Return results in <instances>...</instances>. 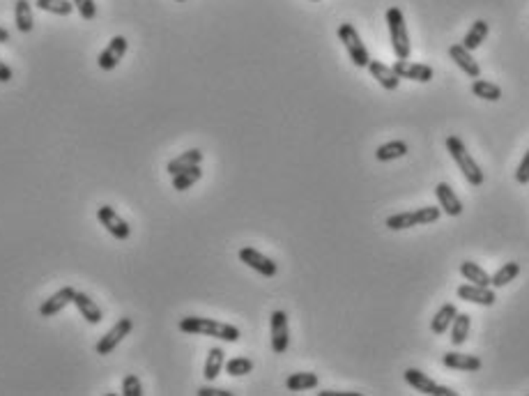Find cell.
I'll return each mask as SVG.
<instances>
[{"mask_svg":"<svg viewBox=\"0 0 529 396\" xmlns=\"http://www.w3.org/2000/svg\"><path fill=\"white\" fill-rule=\"evenodd\" d=\"M469 327H472V316L469 314H458L451 323V343L454 346H463L467 341Z\"/></svg>","mask_w":529,"mask_h":396,"instance_id":"obj_28","label":"cell"},{"mask_svg":"<svg viewBox=\"0 0 529 396\" xmlns=\"http://www.w3.org/2000/svg\"><path fill=\"white\" fill-rule=\"evenodd\" d=\"M226 373L233 375V378H240V375H247L253 371V362L249 360V357H233V360L226 362Z\"/></svg>","mask_w":529,"mask_h":396,"instance_id":"obj_33","label":"cell"},{"mask_svg":"<svg viewBox=\"0 0 529 396\" xmlns=\"http://www.w3.org/2000/svg\"><path fill=\"white\" fill-rule=\"evenodd\" d=\"M515 182L518 185H529V148L525 152L523 161L518 164V168H515Z\"/></svg>","mask_w":529,"mask_h":396,"instance_id":"obj_37","label":"cell"},{"mask_svg":"<svg viewBox=\"0 0 529 396\" xmlns=\"http://www.w3.org/2000/svg\"><path fill=\"white\" fill-rule=\"evenodd\" d=\"M520 274V263H515V260H508V263H504L502 267L497 269V272L491 277V286L493 288H502L506 284L515 282V277Z\"/></svg>","mask_w":529,"mask_h":396,"instance_id":"obj_27","label":"cell"},{"mask_svg":"<svg viewBox=\"0 0 529 396\" xmlns=\"http://www.w3.org/2000/svg\"><path fill=\"white\" fill-rule=\"evenodd\" d=\"M74 293L76 291L72 286L60 288V291L53 293L51 297L46 299V302H42V306H39V316H42V318H53L55 314H60L67 304L74 302Z\"/></svg>","mask_w":529,"mask_h":396,"instance_id":"obj_13","label":"cell"},{"mask_svg":"<svg viewBox=\"0 0 529 396\" xmlns=\"http://www.w3.org/2000/svg\"><path fill=\"white\" fill-rule=\"evenodd\" d=\"M460 274H463L469 284L491 286V274H488L483 267H479V263H474V260H465V263H460Z\"/></svg>","mask_w":529,"mask_h":396,"instance_id":"obj_25","label":"cell"},{"mask_svg":"<svg viewBox=\"0 0 529 396\" xmlns=\"http://www.w3.org/2000/svg\"><path fill=\"white\" fill-rule=\"evenodd\" d=\"M313 3H320V0H313Z\"/></svg>","mask_w":529,"mask_h":396,"instance_id":"obj_43","label":"cell"},{"mask_svg":"<svg viewBox=\"0 0 529 396\" xmlns=\"http://www.w3.org/2000/svg\"><path fill=\"white\" fill-rule=\"evenodd\" d=\"M405 382L412 385V387L421 394H433V396H456L451 387H444V385H437L433 378H428L426 373H421L419 369H405Z\"/></svg>","mask_w":529,"mask_h":396,"instance_id":"obj_8","label":"cell"},{"mask_svg":"<svg viewBox=\"0 0 529 396\" xmlns=\"http://www.w3.org/2000/svg\"><path fill=\"white\" fill-rule=\"evenodd\" d=\"M269 332H272V350L283 355L290 343V330H288V314L286 311H272L269 316Z\"/></svg>","mask_w":529,"mask_h":396,"instance_id":"obj_6","label":"cell"},{"mask_svg":"<svg viewBox=\"0 0 529 396\" xmlns=\"http://www.w3.org/2000/svg\"><path fill=\"white\" fill-rule=\"evenodd\" d=\"M435 196L439 200V208H442L444 215L449 217H460L463 215V203H460V198L456 196V191L447 185V182H439V185L435 187Z\"/></svg>","mask_w":529,"mask_h":396,"instance_id":"obj_14","label":"cell"},{"mask_svg":"<svg viewBox=\"0 0 529 396\" xmlns=\"http://www.w3.org/2000/svg\"><path fill=\"white\" fill-rule=\"evenodd\" d=\"M240 260H242L244 265H249L251 269H256L258 274L267 277V279L277 277V272H279L277 263H274V260L267 258L264 254H260V251H258V249H253V247H244V249H240Z\"/></svg>","mask_w":529,"mask_h":396,"instance_id":"obj_9","label":"cell"},{"mask_svg":"<svg viewBox=\"0 0 529 396\" xmlns=\"http://www.w3.org/2000/svg\"><path fill=\"white\" fill-rule=\"evenodd\" d=\"M415 226H419L415 212H398V215H391L387 219L389 230H405V228H415Z\"/></svg>","mask_w":529,"mask_h":396,"instance_id":"obj_32","label":"cell"},{"mask_svg":"<svg viewBox=\"0 0 529 396\" xmlns=\"http://www.w3.org/2000/svg\"><path fill=\"white\" fill-rule=\"evenodd\" d=\"M134 330V321L132 318H120L109 332H106L100 341H97V346H95V350H97V355H111L117 346L122 343V339L124 336H129V332Z\"/></svg>","mask_w":529,"mask_h":396,"instance_id":"obj_5","label":"cell"},{"mask_svg":"<svg viewBox=\"0 0 529 396\" xmlns=\"http://www.w3.org/2000/svg\"><path fill=\"white\" fill-rule=\"evenodd\" d=\"M338 40L348 49L352 63H355L357 67H368L370 55H368V49L364 46V42H361V37H359L355 26H352V23H341L338 26Z\"/></svg>","mask_w":529,"mask_h":396,"instance_id":"obj_4","label":"cell"},{"mask_svg":"<svg viewBox=\"0 0 529 396\" xmlns=\"http://www.w3.org/2000/svg\"><path fill=\"white\" fill-rule=\"evenodd\" d=\"M320 378L311 371H299V373H290L286 380L288 392H306V390H316Z\"/></svg>","mask_w":529,"mask_h":396,"instance_id":"obj_23","label":"cell"},{"mask_svg":"<svg viewBox=\"0 0 529 396\" xmlns=\"http://www.w3.org/2000/svg\"><path fill=\"white\" fill-rule=\"evenodd\" d=\"M9 81H12V67L0 60V83H9Z\"/></svg>","mask_w":529,"mask_h":396,"instance_id":"obj_39","label":"cell"},{"mask_svg":"<svg viewBox=\"0 0 529 396\" xmlns=\"http://www.w3.org/2000/svg\"><path fill=\"white\" fill-rule=\"evenodd\" d=\"M458 316V309L456 304H442V309L433 316V321H430V330H433V334H444L449 327H451L454 318Z\"/></svg>","mask_w":529,"mask_h":396,"instance_id":"obj_22","label":"cell"},{"mask_svg":"<svg viewBox=\"0 0 529 396\" xmlns=\"http://www.w3.org/2000/svg\"><path fill=\"white\" fill-rule=\"evenodd\" d=\"M387 28H389V37H391V49H394L396 58L398 60H407L410 53H412V44H410L405 16L398 7L387 9Z\"/></svg>","mask_w":529,"mask_h":396,"instance_id":"obj_3","label":"cell"},{"mask_svg":"<svg viewBox=\"0 0 529 396\" xmlns=\"http://www.w3.org/2000/svg\"><path fill=\"white\" fill-rule=\"evenodd\" d=\"M74 7L78 9V14H81L85 21H92V18L97 16V5L95 0H72Z\"/></svg>","mask_w":529,"mask_h":396,"instance_id":"obj_36","label":"cell"},{"mask_svg":"<svg viewBox=\"0 0 529 396\" xmlns=\"http://www.w3.org/2000/svg\"><path fill=\"white\" fill-rule=\"evenodd\" d=\"M368 72L373 74V79H375L385 90H398L400 76L394 72V67H387L385 63H380V60H370V63H368Z\"/></svg>","mask_w":529,"mask_h":396,"instance_id":"obj_16","label":"cell"},{"mask_svg":"<svg viewBox=\"0 0 529 396\" xmlns=\"http://www.w3.org/2000/svg\"><path fill=\"white\" fill-rule=\"evenodd\" d=\"M97 219H100V224L109 230V233L115 240H129L132 235V226L127 224V221L117 215V212L111 205H100L97 208Z\"/></svg>","mask_w":529,"mask_h":396,"instance_id":"obj_7","label":"cell"},{"mask_svg":"<svg viewBox=\"0 0 529 396\" xmlns=\"http://www.w3.org/2000/svg\"><path fill=\"white\" fill-rule=\"evenodd\" d=\"M449 55H451V60L463 70L469 79H479L481 76V67L472 58V51H467L463 44H454L451 49H449Z\"/></svg>","mask_w":529,"mask_h":396,"instance_id":"obj_15","label":"cell"},{"mask_svg":"<svg viewBox=\"0 0 529 396\" xmlns=\"http://www.w3.org/2000/svg\"><path fill=\"white\" fill-rule=\"evenodd\" d=\"M394 72L400 76V79H410V81H417V83H428L433 81V67L424 65V63H412L407 58V60H396L394 63Z\"/></svg>","mask_w":529,"mask_h":396,"instance_id":"obj_11","label":"cell"},{"mask_svg":"<svg viewBox=\"0 0 529 396\" xmlns=\"http://www.w3.org/2000/svg\"><path fill=\"white\" fill-rule=\"evenodd\" d=\"M180 332L184 334H198V336H214V339L235 343L240 341V330L235 325L214 321V318H201V316H187L180 321Z\"/></svg>","mask_w":529,"mask_h":396,"instance_id":"obj_1","label":"cell"},{"mask_svg":"<svg viewBox=\"0 0 529 396\" xmlns=\"http://www.w3.org/2000/svg\"><path fill=\"white\" fill-rule=\"evenodd\" d=\"M178 3H187V0H178Z\"/></svg>","mask_w":529,"mask_h":396,"instance_id":"obj_42","label":"cell"},{"mask_svg":"<svg viewBox=\"0 0 529 396\" xmlns=\"http://www.w3.org/2000/svg\"><path fill=\"white\" fill-rule=\"evenodd\" d=\"M122 394H124V396H143V385H141V380L136 378L134 373L124 375V380H122Z\"/></svg>","mask_w":529,"mask_h":396,"instance_id":"obj_35","label":"cell"},{"mask_svg":"<svg viewBox=\"0 0 529 396\" xmlns=\"http://www.w3.org/2000/svg\"><path fill=\"white\" fill-rule=\"evenodd\" d=\"M226 366V353H223V348H210L208 353V360H205V380H217L221 369Z\"/></svg>","mask_w":529,"mask_h":396,"instance_id":"obj_21","label":"cell"},{"mask_svg":"<svg viewBox=\"0 0 529 396\" xmlns=\"http://www.w3.org/2000/svg\"><path fill=\"white\" fill-rule=\"evenodd\" d=\"M35 5L44 12H51L58 16H70L74 12V3L72 0H35Z\"/></svg>","mask_w":529,"mask_h":396,"instance_id":"obj_31","label":"cell"},{"mask_svg":"<svg viewBox=\"0 0 529 396\" xmlns=\"http://www.w3.org/2000/svg\"><path fill=\"white\" fill-rule=\"evenodd\" d=\"M447 150H449V154L454 157V161L458 164L460 173H463L465 180L469 182V185H472V187H481V185H483V180H486V176H483V171L479 168V164L472 159V154L467 152L465 143L460 141V137L451 134V137L447 139Z\"/></svg>","mask_w":529,"mask_h":396,"instance_id":"obj_2","label":"cell"},{"mask_svg":"<svg viewBox=\"0 0 529 396\" xmlns=\"http://www.w3.org/2000/svg\"><path fill=\"white\" fill-rule=\"evenodd\" d=\"M5 42H9V33L5 28H0V44H5Z\"/></svg>","mask_w":529,"mask_h":396,"instance_id":"obj_41","label":"cell"},{"mask_svg":"<svg viewBox=\"0 0 529 396\" xmlns=\"http://www.w3.org/2000/svg\"><path fill=\"white\" fill-rule=\"evenodd\" d=\"M203 178V171H201V166H191V168H187V171H182V173H178V176H173V189H178V191H187L189 187H193L196 182H198Z\"/></svg>","mask_w":529,"mask_h":396,"instance_id":"obj_30","label":"cell"},{"mask_svg":"<svg viewBox=\"0 0 529 396\" xmlns=\"http://www.w3.org/2000/svg\"><path fill=\"white\" fill-rule=\"evenodd\" d=\"M415 215H417L419 226H426V224H433V221L439 219V215H442V208H437V205H424V208L415 210Z\"/></svg>","mask_w":529,"mask_h":396,"instance_id":"obj_34","label":"cell"},{"mask_svg":"<svg viewBox=\"0 0 529 396\" xmlns=\"http://www.w3.org/2000/svg\"><path fill=\"white\" fill-rule=\"evenodd\" d=\"M320 396H359L357 392H331V390H325L320 392Z\"/></svg>","mask_w":529,"mask_h":396,"instance_id":"obj_40","label":"cell"},{"mask_svg":"<svg viewBox=\"0 0 529 396\" xmlns=\"http://www.w3.org/2000/svg\"><path fill=\"white\" fill-rule=\"evenodd\" d=\"M201 161H203V152H201L198 148H193V150L182 152L180 157L171 159V161H169V166H166V171H169L171 176H178V173L187 171V168H191V166H201Z\"/></svg>","mask_w":529,"mask_h":396,"instance_id":"obj_19","label":"cell"},{"mask_svg":"<svg viewBox=\"0 0 529 396\" xmlns=\"http://www.w3.org/2000/svg\"><path fill=\"white\" fill-rule=\"evenodd\" d=\"M127 46H129L127 37L115 35L113 40L109 42V46H106V49L100 53V58H97V65H100V70H104V72L115 70V67L120 65V60L124 58V53H127Z\"/></svg>","mask_w":529,"mask_h":396,"instance_id":"obj_10","label":"cell"},{"mask_svg":"<svg viewBox=\"0 0 529 396\" xmlns=\"http://www.w3.org/2000/svg\"><path fill=\"white\" fill-rule=\"evenodd\" d=\"M472 92L476 95V97L486 100V102H499V100H502V88L495 85V83H491V81H486V79H474Z\"/></svg>","mask_w":529,"mask_h":396,"instance_id":"obj_29","label":"cell"},{"mask_svg":"<svg viewBox=\"0 0 529 396\" xmlns=\"http://www.w3.org/2000/svg\"><path fill=\"white\" fill-rule=\"evenodd\" d=\"M407 152H410V148H407L405 141H389V143H382V146L375 150V159L378 161H394V159L405 157Z\"/></svg>","mask_w":529,"mask_h":396,"instance_id":"obj_24","label":"cell"},{"mask_svg":"<svg viewBox=\"0 0 529 396\" xmlns=\"http://www.w3.org/2000/svg\"><path fill=\"white\" fill-rule=\"evenodd\" d=\"M488 31H491V26H488V21H483V18H479V21L472 23V28L467 31V35L463 37V44L467 51H476L479 46H481L486 42L488 37Z\"/></svg>","mask_w":529,"mask_h":396,"instance_id":"obj_20","label":"cell"},{"mask_svg":"<svg viewBox=\"0 0 529 396\" xmlns=\"http://www.w3.org/2000/svg\"><path fill=\"white\" fill-rule=\"evenodd\" d=\"M442 364L447 369L456 371H479L481 369V360L476 355H463V353H447L442 357Z\"/></svg>","mask_w":529,"mask_h":396,"instance_id":"obj_18","label":"cell"},{"mask_svg":"<svg viewBox=\"0 0 529 396\" xmlns=\"http://www.w3.org/2000/svg\"><path fill=\"white\" fill-rule=\"evenodd\" d=\"M198 396H233V392L228 390H214V387H201Z\"/></svg>","mask_w":529,"mask_h":396,"instance_id":"obj_38","label":"cell"},{"mask_svg":"<svg viewBox=\"0 0 529 396\" xmlns=\"http://www.w3.org/2000/svg\"><path fill=\"white\" fill-rule=\"evenodd\" d=\"M74 304H76V309H78V314H81L90 325H97V323H102V321H104L102 306L97 304L90 295H85V293H74Z\"/></svg>","mask_w":529,"mask_h":396,"instance_id":"obj_17","label":"cell"},{"mask_svg":"<svg viewBox=\"0 0 529 396\" xmlns=\"http://www.w3.org/2000/svg\"><path fill=\"white\" fill-rule=\"evenodd\" d=\"M14 21H16V28L21 33L33 31L35 18H33V9H31V3H28V0H16L14 3Z\"/></svg>","mask_w":529,"mask_h":396,"instance_id":"obj_26","label":"cell"},{"mask_svg":"<svg viewBox=\"0 0 529 396\" xmlns=\"http://www.w3.org/2000/svg\"><path fill=\"white\" fill-rule=\"evenodd\" d=\"M456 295L460 299H465V302H472V304H481V306H493L497 302V295L491 286H476V284H465L460 286Z\"/></svg>","mask_w":529,"mask_h":396,"instance_id":"obj_12","label":"cell"}]
</instances>
